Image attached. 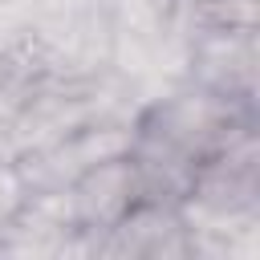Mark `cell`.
<instances>
[{"label":"cell","mask_w":260,"mask_h":260,"mask_svg":"<svg viewBox=\"0 0 260 260\" xmlns=\"http://www.w3.org/2000/svg\"><path fill=\"white\" fill-rule=\"evenodd\" d=\"M69 195H73V211H77L81 236L89 240V256H93L98 236H106L142 199V179H138L134 154H122V158L89 167L85 175H77L69 183Z\"/></svg>","instance_id":"cell-1"},{"label":"cell","mask_w":260,"mask_h":260,"mask_svg":"<svg viewBox=\"0 0 260 260\" xmlns=\"http://www.w3.org/2000/svg\"><path fill=\"white\" fill-rule=\"evenodd\" d=\"M93 256H191L187 223L175 203L138 199L106 236H98Z\"/></svg>","instance_id":"cell-2"},{"label":"cell","mask_w":260,"mask_h":260,"mask_svg":"<svg viewBox=\"0 0 260 260\" xmlns=\"http://www.w3.org/2000/svg\"><path fill=\"white\" fill-rule=\"evenodd\" d=\"M187 81L232 98L252 102L256 89V28L252 32H195Z\"/></svg>","instance_id":"cell-3"},{"label":"cell","mask_w":260,"mask_h":260,"mask_svg":"<svg viewBox=\"0 0 260 260\" xmlns=\"http://www.w3.org/2000/svg\"><path fill=\"white\" fill-rule=\"evenodd\" d=\"M24 199H28V179H24L20 162L0 154V228L12 223V215L24 207Z\"/></svg>","instance_id":"cell-4"},{"label":"cell","mask_w":260,"mask_h":260,"mask_svg":"<svg viewBox=\"0 0 260 260\" xmlns=\"http://www.w3.org/2000/svg\"><path fill=\"white\" fill-rule=\"evenodd\" d=\"M16 73V61H12V49H8V41L0 37V89L8 85V77Z\"/></svg>","instance_id":"cell-5"}]
</instances>
